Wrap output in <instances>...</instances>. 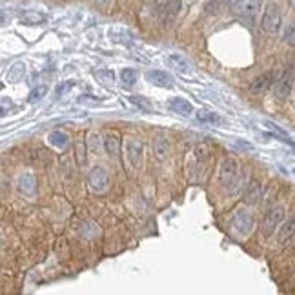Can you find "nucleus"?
<instances>
[{
    "mask_svg": "<svg viewBox=\"0 0 295 295\" xmlns=\"http://www.w3.org/2000/svg\"><path fill=\"white\" fill-rule=\"evenodd\" d=\"M168 62H170V66H173L175 69H179V71H182V73L190 71V64L182 55H177V53L170 55V57H168Z\"/></svg>",
    "mask_w": 295,
    "mask_h": 295,
    "instance_id": "17",
    "label": "nucleus"
},
{
    "mask_svg": "<svg viewBox=\"0 0 295 295\" xmlns=\"http://www.w3.org/2000/svg\"><path fill=\"white\" fill-rule=\"evenodd\" d=\"M22 20L26 24H39V22H44V17H42V15H36V13H26L22 17Z\"/></svg>",
    "mask_w": 295,
    "mask_h": 295,
    "instance_id": "26",
    "label": "nucleus"
},
{
    "mask_svg": "<svg viewBox=\"0 0 295 295\" xmlns=\"http://www.w3.org/2000/svg\"><path fill=\"white\" fill-rule=\"evenodd\" d=\"M219 180L230 192H237L241 188V168L235 159H224L219 170Z\"/></svg>",
    "mask_w": 295,
    "mask_h": 295,
    "instance_id": "1",
    "label": "nucleus"
},
{
    "mask_svg": "<svg viewBox=\"0 0 295 295\" xmlns=\"http://www.w3.org/2000/svg\"><path fill=\"white\" fill-rule=\"evenodd\" d=\"M255 220L253 215L246 210H237L232 217V228L241 235V237H248L253 232Z\"/></svg>",
    "mask_w": 295,
    "mask_h": 295,
    "instance_id": "4",
    "label": "nucleus"
},
{
    "mask_svg": "<svg viewBox=\"0 0 295 295\" xmlns=\"http://www.w3.org/2000/svg\"><path fill=\"white\" fill-rule=\"evenodd\" d=\"M284 41H286L290 46H295V24L288 26L286 33H284Z\"/></svg>",
    "mask_w": 295,
    "mask_h": 295,
    "instance_id": "28",
    "label": "nucleus"
},
{
    "mask_svg": "<svg viewBox=\"0 0 295 295\" xmlns=\"http://www.w3.org/2000/svg\"><path fill=\"white\" fill-rule=\"evenodd\" d=\"M235 146L241 148V150H253V146H251V144L242 142V140H237V142H235Z\"/></svg>",
    "mask_w": 295,
    "mask_h": 295,
    "instance_id": "29",
    "label": "nucleus"
},
{
    "mask_svg": "<svg viewBox=\"0 0 295 295\" xmlns=\"http://www.w3.org/2000/svg\"><path fill=\"white\" fill-rule=\"evenodd\" d=\"M282 220H284V208L282 206H273V208H270L263 217V233L266 237H270L281 226Z\"/></svg>",
    "mask_w": 295,
    "mask_h": 295,
    "instance_id": "6",
    "label": "nucleus"
},
{
    "mask_svg": "<svg viewBox=\"0 0 295 295\" xmlns=\"http://www.w3.org/2000/svg\"><path fill=\"white\" fill-rule=\"evenodd\" d=\"M211 155L210 152V146L208 144H199V146L195 148V157H197V161H208Z\"/></svg>",
    "mask_w": 295,
    "mask_h": 295,
    "instance_id": "25",
    "label": "nucleus"
},
{
    "mask_svg": "<svg viewBox=\"0 0 295 295\" xmlns=\"http://www.w3.org/2000/svg\"><path fill=\"white\" fill-rule=\"evenodd\" d=\"M73 86H75V82H73V81L60 82V84H58V88H57V95H58V97H62V95L66 93V91H69V90H71Z\"/></svg>",
    "mask_w": 295,
    "mask_h": 295,
    "instance_id": "27",
    "label": "nucleus"
},
{
    "mask_svg": "<svg viewBox=\"0 0 295 295\" xmlns=\"http://www.w3.org/2000/svg\"><path fill=\"white\" fill-rule=\"evenodd\" d=\"M230 11L235 17L241 18H253L255 15L259 13L263 0H230Z\"/></svg>",
    "mask_w": 295,
    "mask_h": 295,
    "instance_id": "3",
    "label": "nucleus"
},
{
    "mask_svg": "<svg viewBox=\"0 0 295 295\" xmlns=\"http://www.w3.org/2000/svg\"><path fill=\"white\" fill-rule=\"evenodd\" d=\"M293 84H295L293 67H288L286 71L281 75V79L275 82V86H273V93H275L277 100H281V102L288 100V97L291 95V90H293Z\"/></svg>",
    "mask_w": 295,
    "mask_h": 295,
    "instance_id": "5",
    "label": "nucleus"
},
{
    "mask_svg": "<svg viewBox=\"0 0 295 295\" xmlns=\"http://www.w3.org/2000/svg\"><path fill=\"white\" fill-rule=\"evenodd\" d=\"M126 153H128V161L131 162L135 170H139L142 166V155H144V144L140 140H130L126 144Z\"/></svg>",
    "mask_w": 295,
    "mask_h": 295,
    "instance_id": "9",
    "label": "nucleus"
},
{
    "mask_svg": "<svg viewBox=\"0 0 295 295\" xmlns=\"http://www.w3.org/2000/svg\"><path fill=\"white\" fill-rule=\"evenodd\" d=\"M46 93H48V86H39V88H35V90L29 91V95H27V102H39V100H42V98L46 97Z\"/></svg>",
    "mask_w": 295,
    "mask_h": 295,
    "instance_id": "20",
    "label": "nucleus"
},
{
    "mask_svg": "<svg viewBox=\"0 0 295 295\" xmlns=\"http://www.w3.org/2000/svg\"><path fill=\"white\" fill-rule=\"evenodd\" d=\"M180 4H182V0H168L164 4V9H162V22L166 26L173 24V20L177 18V15L180 11Z\"/></svg>",
    "mask_w": 295,
    "mask_h": 295,
    "instance_id": "12",
    "label": "nucleus"
},
{
    "mask_svg": "<svg viewBox=\"0 0 295 295\" xmlns=\"http://www.w3.org/2000/svg\"><path fill=\"white\" fill-rule=\"evenodd\" d=\"M281 26H282L281 9H279V6L275 2H270L266 6V9H264L263 18H261V27L266 33H270V35H275L281 29Z\"/></svg>",
    "mask_w": 295,
    "mask_h": 295,
    "instance_id": "2",
    "label": "nucleus"
},
{
    "mask_svg": "<svg viewBox=\"0 0 295 295\" xmlns=\"http://www.w3.org/2000/svg\"><path fill=\"white\" fill-rule=\"evenodd\" d=\"M100 2H106V0H100Z\"/></svg>",
    "mask_w": 295,
    "mask_h": 295,
    "instance_id": "30",
    "label": "nucleus"
},
{
    "mask_svg": "<svg viewBox=\"0 0 295 295\" xmlns=\"http://www.w3.org/2000/svg\"><path fill=\"white\" fill-rule=\"evenodd\" d=\"M121 81H122V84H124L126 88L135 86V82H137V73H135V69L124 67V69L121 71Z\"/></svg>",
    "mask_w": 295,
    "mask_h": 295,
    "instance_id": "19",
    "label": "nucleus"
},
{
    "mask_svg": "<svg viewBox=\"0 0 295 295\" xmlns=\"http://www.w3.org/2000/svg\"><path fill=\"white\" fill-rule=\"evenodd\" d=\"M128 98H130L131 104H135L137 107H140L142 112H146V113L152 112V104H150V100H148V98L139 97V95H131V97H128Z\"/></svg>",
    "mask_w": 295,
    "mask_h": 295,
    "instance_id": "22",
    "label": "nucleus"
},
{
    "mask_svg": "<svg viewBox=\"0 0 295 295\" xmlns=\"http://www.w3.org/2000/svg\"><path fill=\"white\" fill-rule=\"evenodd\" d=\"M261 197H263V188H261V184L251 182V184H248V188H246L244 193H242V201H244V204H248V206H255L261 201Z\"/></svg>",
    "mask_w": 295,
    "mask_h": 295,
    "instance_id": "13",
    "label": "nucleus"
},
{
    "mask_svg": "<svg viewBox=\"0 0 295 295\" xmlns=\"http://www.w3.org/2000/svg\"><path fill=\"white\" fill-rule=\"evenodd\" d=\"M293 237H295V215H291L290 219H288L286 223H282V226L279 228L277 239L281 244H286V242H290Z\"/></svg>",
    "mask_w": 295,
    "mask_h": 295,
    "instance_id": "14",
    "label": "nucleus"
},
{
    "mask_svg": "<svg viewBox=\"0 0 295 295\" xmlns=\"http://www.w3.org/2000/svg\"><path fill=\"white\" fill-rule=\"evenodd\" d=\"M273 81H275V75H273V71H266L263 73V75H259L257 79H253L250 84V91L255 95H261L264 93V91H268L270 88H272Z\"/></svg>",
    "mask_w": 295,
    "mask_h": 295,
    "instance_id": "10",
    "label": "nucleus"
},
{
    "mask_svg": "<svg viewBox=\"0 0 295 295\" xmlns=\"http://www.w3.org/2000/svg\"><path fill=\"white\" fill-rule=\"evenodd\" d=\"M49 142L53 144L55 148H66L67 144H69V137H67V133H64V131H53V133L49 135Z\"/></svg>",
    "mask_w": 295,
    "mask_h": 295,
    "instance_id": "18",
    "label": "nucleus"
},
{
    "mask_svg": "<svg viewBox=\"0 0 295 295\" xmlns=\"http://www.w3.org/2000/svg\"><path fill=\"white\" fill-rule=\"evenodd\" d=\"M168 107H170L171 112L175 113H179V115H184V117H188L193 113V106L190 100H186V98L182 97H173L168 100Z\"/></svg>",
    "mask_w": 295,
    "mask_h": 295,
    "instance_id": "11",
    "label": "nucleus"
},
{
    "mask_svg": "<svg viewBox=\"0 0 295 295\" xmlns=\"http://www.w3.org/2000/svg\"><path fill=\"white\" fill-rule=\"evenodd\" d=\"M88 184H90L91 192L95 193H102L107 190V184H109V177H107V171L100 166H95L93 170L88 173Z\"/></svg>",
    "mask_w": 295,
    "mask_h": 295,
    "instance_id": "7",
    "label": "nucleus"
},
{
    "mask_svg": "<svg viewBox=\"0 0 295 295\" xmlns=\"http://www.w3.org/2000/svg\"><path fill=\"white\" fill-rule=\"evenodd\" d=\"M144 77L150 84L157 86V88H171L173 86V77L168 71H162V69H150Z\"/></svg>",
    "mask_w": 295,
    "mask_h": 295,
    "instance_id": "8",
    "label": "nucleus"
},
{
    "mask_svg": "<svg viewBox=\"0 0 295 295\" xmlns=\"http://www.w3.org/2000/svg\"><path fill=\"white\" fill-rule=\"evenodd\" d=\"M197 121L199 122H220V117L215 115L213 112H208V109H199L197 112Z\"/></svg>",
    "mask_w": 295,
    "mask_h": 295,
    "instance_id": "21",
    "label": "nucleus"
},
{
    "mask_svg": "<svg viewBox=\"0 0 295 295\" xmlns=\"http://www.w3.org/2000/svg\"><path fill=\"white\" fill-rule=\"evenodd\" d=\"M93 75L97 77L102 84H113V81H115V73H113L112 69H97Z\"/></svg>",
    "mask_w": 295,
    "mask_h": 295,
    "instance_id": "23",
    "label": "nucleus"
},
{
    "mask_svg": "<svg viewBox=\"0 0 295 295\" xmlns=\"http://www.w3.org/2000/svg\"><path fill=\"white\" fill-rule=\"evenodd\" d=\"M20 190H22L24 193L35 192V179H33L31 175H24L22 179H20Z\"/></svg>",
    "mask_w": 295,
    "mask_h": 295,
    "instance_id": "24",
    "label": "nucleus"
},
{
    "mask_svg": "<svg viewBox=\"0 0 295 295\" xmlns=\"http://www.w3.org/2000/svg\"><path fill=\"white\" fill-rule=\"evenodd\" d=\"M152 148H153V155H155L159 161H166L168 155H170V150H171L170 142H168L164 137H157V139H153Z\"/></svg>",
    "mask_w": 295,
    "mask_h": 295,
    "instance_id": "15",
    "label": "nucleus"
},
{
    "mask_svg": "<svg viewBox=\"0 0 295 295\" xmlns=\"http://www.w3.org/2000/svg\"><path fill=\"white\" fill-rule=\"evenodd\" d=\"M104 150L109 157H119L121 155V139L117 133H107L104 137Z\"/></svg>",
    "mask_w": 295,
    "mask_h": 295,
    "instance_id": "16",
    "label": "nucleus"
}]
</instances>
